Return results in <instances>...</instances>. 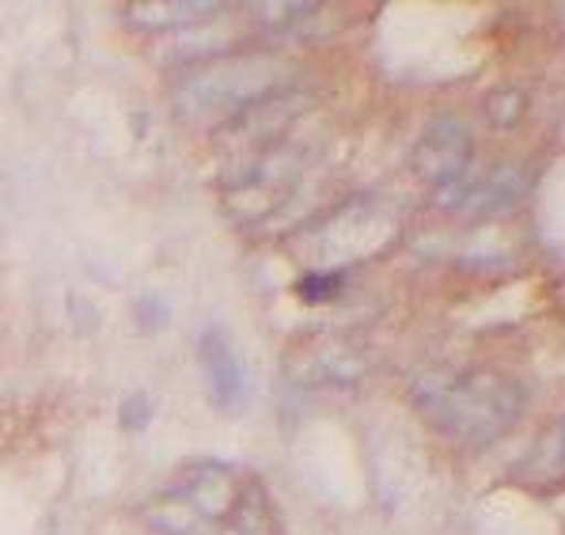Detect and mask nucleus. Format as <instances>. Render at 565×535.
<instances>
[{
	"instance_id": "obj_1",
	"label": "nucleus",
	"mask_w": 565,
	"mask_h": 535,
	"mask_svg": "<svg viewBox=\"0 0 565 535\" xmlns=\"http://www.w3.org/2000/svg\"><path fill=\"white\" fill-rule=\"evenodd\" d=\"M414 403L451 441L482 448L516 426L527 407V392L493 368H437L414 384Z\"/></svg>"
},
{
	"instance_id": "obj_2",
	"label": "nucleus",
	"mask_w": 565,
	"mask_h": 535,
	"mask_svg": "<svg viewBox=\"0 0 565 535\" xmlns=\"http://www.w3.org/2000/svg\"><path fill=\"white\" fill-rule=\"evenodd\" d=\"M277 88H281L277 57L239 50V54H221L202 65H190L171 88V107L186 126L224 129Z\"/></svg>"
},
{
	"instance_id": "obj_8",
	"label": "nucleus",
	"mask_w": 565,
	"mask_h": 535,
	"mask_svg": "<svg viewBox=\"0 0 565 535\" xmlns=\"http://www.w3.org/2000/svg\"><path fill=\"white\" fill-rule=\"evenodd\" d=\"M558 456H562V463H565V421H562V437H558Z\"/></svg>"
},
{
	"instance_id": "obj_6",
	"label": "nucleus",
	"mask_w": 565,
	"mask_h": 535,
	"mask_svg": "<svg viewBox=\"0 0 565 535\" xmlns=\"http://www.w3.org/2000/svg\"><path fill=\"white\" fill-rule=\"evenodd\" d=\"M137 521H141V528L149 535H213L216 532L171 482L145 497L141 509H137Z\"/></svg>"
},
{
	"instance_id": "obj_5",
	"label": "nucleus",
	"mask_w": 565,
	"mask_h": 535,
	"mask_svg": "<svg viewBox=\"0 0 565 535\" xmlns=\"http://www.w3.org/2000/svg\"><path fill=\"white\" fill-rule=\"evenodd\" d=\"M224 8L228 4H221V0H134V4H126V20L137 31L163 34L198 28V23L221 15Z\"/></svg>"
},
{
	"instance_id": "obj_7",
	"label": "nucleus",
	"mask_w": 565,
	"mask_h": 535,
	"mask_svg": "<svg viewBox=\"0 0 565 535\" xmlns=\"http://www.w3.org/2000/svg\"><path fill=\"white\" fill-rule=\"evenodd\" d=\"M274 505L258 486H247L236 505V513L221 524V535H274Z\"/></svg>"
},
{
	"instance_id": "obj_4",
	"label": "nucleus",
	"mask_w": 565,
	"mask_h": 535,
	"mask_svg": "<svg viewBox=\"0 0 565 535\" xmlns=\"http://www.w3.org/2000/svg\"><path fill=\"white\" fill-rule=\"evenodd\" d=\"M198 365H202L213 407H221L224 414H239L247 407V368H243L228 334L209 327L202 342H198Z\"/></svg>"
},
{
	"instance_id": "obj_3",
	"label": "nucleus",
	"mask_w": 565,
	"mask_h": 535,
	"mask_svg": "<svg viewBox=\"0 0 565 535\" xmlns=\"http://www.w3.org/2000/svg\"><path fill=\"white\" fill-rule=\"evenodd\" d=\"M475 152V137L459 118H433L414 145V171L429 186H456Z\"/></svg>"
}]
</instances>
